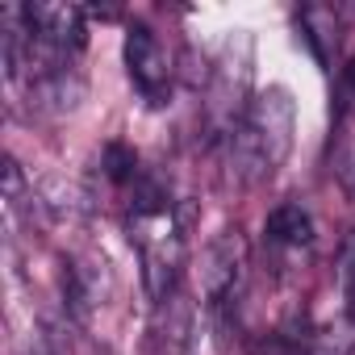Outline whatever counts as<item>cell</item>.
<instances>
[{
	"instance_id": "obj_8",
	"label": "cell",
	"mask_w": 355,
	"mask_h": 355,
	"mask_svg": "<svg viewBox=\"0 0 355 355\" xmlns=\"http://www.w3.org/2000/svg\"><path fill=\"white\" fill-rule=\"evenodd\" d=\"M343 88H347V92H355V59L343 67Z\"/></svg>"
},
{
	"instance_id": "obj_4",
	"label": "cell",
	"mask_w": 355,
	"mask_h": 355,
	"mask_svg": "<svg viewBox=\"0 0 355 355\" xmlns=\"http://www.w3.org/2000/svg\"><path fill=\"white\" fill-rule=\"evenodd\" d=\"M239 268H243V243L239 234H222L205 247V259H201V284L209 293V301H226L234 293V280H239Z\"/></svg>"
},
{
	"instance_id": "obj_5",
	"label": "cell",
	"mask_w": 355,
	"mask_h": 355,
	"mask_svg": "<svg viewBox=\"0 0 355 355\" xmlns=\"http://www.w3.org/2000/svg\"><path fill=\"white\" fill-rule=\"evenodd\" d=\"M263 234H268L272 243H280V247H309V243H313V218H309V209H301L297 201H284V205H276V209L268 214Z\"/></svg>"
},
{
	"instance_id": "obj_1",
	"label": "cell",
	"mask_w": 355,
	"mask_h": 355,
	"mask_svg": "<svg viewBox=\"0 0 355 355\" xmlns=\"http://www.w3.org/2000/svg\"><path fill=\"white\" fill-rule=\"evenodd\" d=\"M293 130H297V105L284 88H268L243 125H234V171L243 184H259L272 175L288 150H293Z\"/></svg>"
},
{
	"instance_id": "obj_2",
	"label": "cell",
	"mask_w": 355,
	"mask_h": 355,
	"mask_svg": "<svg viewBox=\"0 0 355 355\" xmlns=\"http://www.w3.org/2000/svg\"><path fill=\"white\" fill-rule=\"evenodd\" d=\"M125 67L134 88L146 96V105H163L167 88H171V59L163 51V42L146 30V26H130L125 34Z\"/></svg>"
},
{
	"instance_id": "obj_7",
	"label": "cell",
	"mask_w": 355,
	"mask_h": 355,
	"mask_svg": "<svg viewBox=\"0 0 355 355\" xmlns=\"http://www.w3.org/2000/svg\"><path fill=\"white\" fill-rule=\"evenodd\" d=\"M334 175H338V189L347 193V201H355V146H347L334 159Z\"/></svg>"
},
{
	"instance_id": "obj_6",
	"label": "cell",
	"mask_w": 355,
	"mask_h": 355,
	"mask_svg": "<svg viewBox=\"0 0 355 355\" xmlns=\"http://www.w3.org/2000/svg\"><path fill=\"white\" fill-rule=\"evenodd\" d=\"M101 167H105L109 180H113V184H121V189H134V184L142 180V171H138V155H134V146H125V142H109V146H105Z\"/></svg>"
},
{
	"instance_id": "obj_3",
	"label": "cell",
	"mask_w": 355,
	"mask_h": 355,
	"mask_svg": "<svg viewBox=\"0 0 355 355\" xmlns=\"http://www.w3.org/2000/svg\"><path fill=\"white\" fill-rule=\"evenodd\" d=\"M21 17H26V30L30 38L63 51V55H76L84 51V17L88 9L80 5H21Z\"/></svg>"
}]
</instances>
